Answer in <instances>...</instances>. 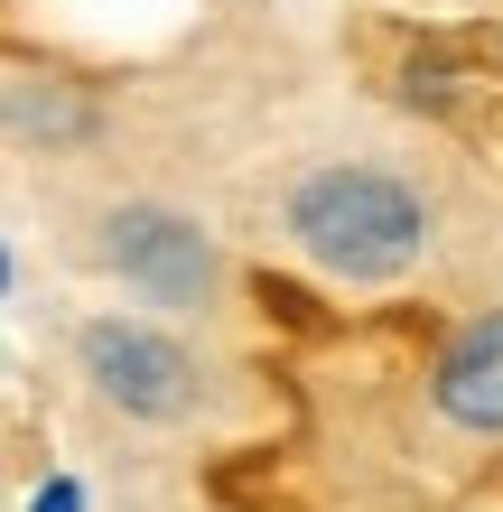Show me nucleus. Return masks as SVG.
<instances>
[{
  "mask_svg": "<svg viewBox=\"0 0 503 512\" xmlns=\"http://www.w3.org/2000/svg\"><path fill=\"white\" fill-rule=\"evenodd\" d=\"M28 512H84V485H75V475H47V485H38V503H28Z\"/></svg>",
  "mask_w": 503,
  "mask_h": 512,
  "instance_id": "423d86ee",
  "label": "nucleus"
},
{
  "mask_svg": "<svg viewBox=\"0 0 503 512\" xmlns=\"http://www.w3.org/2000/svg\"><path fill=\"white\" fill-rule=\"evenodd\" d=\"M289 243H299L327 280H401L429 252V196L392 168H317L289 187Z\"/></svg>",
  "mask_w": 503,
  "mask_h": 512,
  "instance_id": "f257e3e1",
  "label": "nucleus"
},
{
  "mask_svg": "<svg viewBox=\"0 0 503 512\" xmlns=\"http://www.w3.org/2000/svg\"><path fill=\"white\" fill-rule=\"evenodd\" d=\"M10 122H28V131H66V140H75V131H94V112H84V103H38V94H19Z\"/></svg>",
  "mask_w": 503,
  "mask_h": 512,
  "instance_id": "39448f33",
  "label": "nucleus"
},
{
  "mask_svg": "<svg viewBox=\"0 0 503 512\" xmlns=\"http://www.w3.org/2000/svg\"><path fill=\"white\" fill-rule=\"evenodd\" d=\"M103 261L159 308H205L215 298V243H205V224L168 215V205H122L103 224Z\"/></svg>",
  "mask_w": 503,
  "mask_h": 512,
  "instance_id": "7ed1b4c3",
  "label": "nucleus"
},
{
  "mask_svg": "<svg viewBox=\"0 0 503 512\" xmlns=\"http://www.w3.org/2000/svg\"><path fill=\"white\" fill-rule=\"evenodd\" d=\"M84 373H94V391L112 410H131V419H187L196 410V354L159 336V326H140V317H94L84 326Z\"/></svg>",
  "mask_w": 503,
  "mask_h": 512,
  "instance_id": "f03ea898",
  "label": "nucleus"
},
{
  "mask_svg": "<svg viewBox=\"0 0 503 512\" xmlns=\"http://www.w3.org/2000/svg\"><path fill=\"white\" fill-rule=\"evenodd\" d=\"M0 289H10V252H0Z\"/></svg>",
  "mask_w": 503,
  "mask_h": 512,
  "instance_id": "0eeeda50",
  "label": "nucleus"
},
{
  "mask_svg": "<svg viewBox=\"0 0 503 512\" xmlns=\"http://www.w3.org/2000/svg\"><path fill=\"white\" fill-rule=\"evenodd\" d=\"M429 401L448 410L457 429H485V438H503V308L466 317L457 336H448V354L429 364Z\"/></svg>",
  "mask_w": 503,
  "mask_h": 512,
  "instance_id": "20e7f679",
  "label": "nucleus"
}]
</instances>
